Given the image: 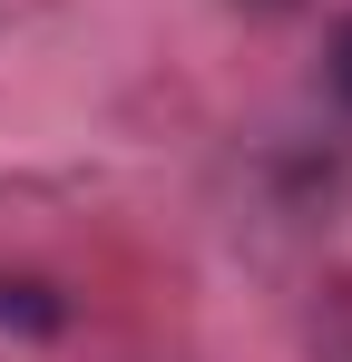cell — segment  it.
<instances>
[{
  "mask_svg": "<svg viewBox=\"0 0 352 362\" xmlns=\"http://www.w3.org/2000/svg\"><path fill=\"white\" fill-rule=\"evenodd\" d=\"M333 88H343V98H352V20H343V30H333Z\"/></svg>",
  "mask_w": 352,
  "mask_h": 362,
  "instance_id": "6da1fadb",
  "label": "cell"
}]
</instances>
